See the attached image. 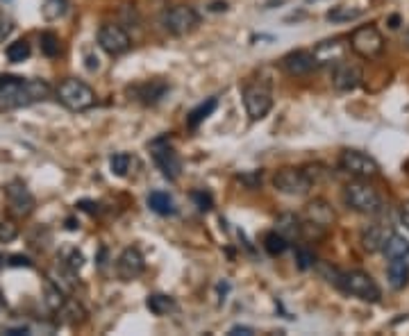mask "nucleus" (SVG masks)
I'll use <instances>...</instances> for the list:
<instances>
[{"label": "nucleus", "mask_w": 409, "mask_h": 336, "mask_svg": "<svg viewBox=\"0 0 409 336\" xmlns=\"http://www.w3.org/2000/svg\"><path fill=\"white\" fill-rule=\"evenodd\" d=\"M50 98V87L41 80H25L16 75H0V111H12L44 103Z\"/></svg>", "instance_id": "1"}, {"label": "nucleus", "mask_w": 409, "mask_h": 336, "mask_svg": "<svg viewBox=\"0 0 409 336\" xmlns=\"http://www.w3.org/2000/svg\"><path fill=\"white\" fill-rule=\"evenodd\" d=\"M343 202L348 209H353L364 216H375L382 209V198L377 189L368 185V180H353L343 187Z\"/></svg>", "instance_id": "2"}, {"label": "nucleus", "mask_w": 409, "mask_h": 336, "mask_svg": "<svg viewBox=\"0 0 409 336\" xmlns=\"http://www.w3.org/2000/svg\"><path fill=\"white\" fill-rule=\"evenodd\" d=\"M343 293L353 295V298H360L364 302H380L382 291L377 287V282L364 270H350V273H341L339 282H336Z\"/></svg>", "instance_id": "3"}, {"label": "nucleus", "mask_w": 409, "mask_h": 336, "mask_svg": "<svg viewBox=\"0 0 409 336\" xmlns=\"http://www.w3.org/2000/svg\"><path fill=\"white\" fill-rule=\"evenodd\" d=\"M57 100L71 111H87L96 107V91L82 80H64L57 87Z\"/></svg>", "instance_id": "4"}, {"label": "nucleus", "mask_w": 409, "mask_h": 336, "mask_svg": "<svg viewBox=\"0 0 409 336\" xmlns=\"http://www.w3.org/2000/svg\"><path fill=\"white\" fill-rule=\"evenodd\" d=\"M350 50L362 59H377L384 53V37L375 25H362L350 35Z\"/></svg>", "instance_id": "5"}, {"label": "nucleus", "mask_w": 409, "mask_h": 336, "mask_svg": "<svg viewBox=\"0 0 409 336\" xmlns=\"http://www.w3.org/2000/svg\"><path fill=\"white\" fill-rule=\"evenodd\" d=\"M339 166L357 180H373L380 175V164L362 150H343L339 157Z\"/></svg>", "instance_id": "6"}, {"label": "nucleus", "mask_w": 409, "mask_h": 336, "mask_svg": "<svg viewBox=\"0 0 409 336\" xmlns=\"http://www.w3.org/2000/svg\"><path fill=\"white\" fill-rule=\"evenodd\" d=\"M198 21H200L198 12L189 5L171 7V9H166V14H164V18H161L164 27L176 37H184V35L193 32V30L198 27Z\"/></svg>", "instance_id": "7"}, {"label": "nucleus", "mask_w": 409, "mask_h": 336, "mask_svg": "<svg viewBox=\"0 0 409 336\" xmlns=\"http://www.w3.org/2000/svg\"><path fill=\"white\" fill-rule=\"evenodd\" d=\"M243 105L250 120H262L273 109V94L264 85H248L243 89Z\"/></svg>", "instance_id": "8"}, {"label": "nucleus", "mask_w": 409, "mask_h": 336, "mask_svg": "<svg viewBox=\"0 0 409 336\" xmlns=\"http://www.w3.org/2000/svg\"><path fill=\"white\" fill-rule=\"evenodd\" d=\"M273 185L280 193H286V196H305V193L312 189V180L307 175V170L282 168L275 173Z\"/></svg>", "instance_id": "9"}, {"label": "nucleus", "mask_w": 409, "mask_h": 336, "mask_svg": "<svg viewBox=\"0 0 409 336\" xmlns=\"http://www.w3.org/2000/svg\"><path fill=\"white\" fill-rule=\"evenodd\" d=\"M98 46L105 50L107 55L118 57V55H126L128 50H130L132 39H130V35L121 25L105 23L98 30Z\"/></svg>", "instance_id": "10"}, {"label": "nucleus", "mask_w": 409, "mask_h": 336, "mask_svg": "<svg viewBox=\"0 0 409 336\" xmlns=\"http://www.w3.org/2000/svg\"><path fill=\"white\" fill-rule=\"evenodd\" d=\"M150 150H152V157H155V164L161 170V175L166 180H171V182H176L182 175V161L178 157V152L173 148H169L166 139L155 141V144L150 146Z\"/></svg>", "instance_id": "11"}, {"label": "nucleus", "mask_w": 409, "mask_h": 336, "mask_svg": "<svg viewBox=\"0 0 409 336\" xmlns=\"http://www.w3.org/2000/svg\"><path fill=\"white\" fill-rule=\"evenodd\" d=\"M348 48H350V44H346L339 37L325 39V42L316 44V48L312 50L314 62H316V66H336L346 59Z\"/></svg>", "instance_id": "12"}, {"label": "nucleus", "mask_w": 409, "mask_h": 336, "mask_svg": "<svg viewBox=\"0 0 409 336\" xmlns=\"http://www.w3.org/2000/svg\"><path fill=\"white\" fill-rule=\"evenodd\" d=\"M5 196L9 202V209H12L16 216H30V213L35 211V196L20 180L9 182L5 187Z\"/></svg>", "instance_id": "13"}, {"label": "nucleus", "mask_w": 409, "mask_h": 336, "mask_svg": "<svg viewBox=\"0 0 409 336\" xmlns=\"http://www.w3.org/2000/svg\"><path fill=\"white\" fill-rule=\"evenodd\" d=\"M332 85H334L336 91H341V94L355 91L357 87L362 85V68L343 59L341 64L332 66Z\"/></svg>", "instance_id": "14"}, {"label": "nucleus", "mask_w": 409, "mask_h": 336, "mask_svg": "<svg viewBox=\"0 0 409 336\" xmlns=\"http://www.w3.org/2000/svg\"><path fill=\"white\" fill-rule=\"evenodd\" d=\"M146 268V263H143V257L137 248H126L116 259V275L123 280V282H132L137 280L139 275Z\"/></svg>", "instance_id": "15"}, {"label": "nucleus", "mask_w": 409, "mask_h": 336, "mask_svg": "<svg viewBox=\"0 0 409 336\" xmlns=\"http://www.w3.org/2000/svg\"><path fill=\"white\" fill-rule=\"evenodd\" d=\"M282 68L286 75L291 77H303V75H310L312 70L316 68V62H314V55L310 50H291L289 55L282 57Z\"/></svg>", "instance_id": "16"}, {"label": "nucleus", "mask_w": 409, "mask_h": 336, "mask_svg": "<svg viewBox=\"0 0 409 336\" xmlns=\"http://www.w3.org/2000/svg\"><path fill=\"white\" fill-rule=\"evenodd\" d=\"M393 230L391 225H384V223H373L362 232V246L366 252H377L384 248L386 239L391 237Z\"/></svg>", "instance_id": "17"}, {"label": "nucleus", "mask_w": 409, "mask_h": 336, "mask_svg": "<svg viewBox=\"0 0 409 336\" xmlns=\"http://www.w3.org/2000/svg\"><path fill=\"white\" fill-rule=\"evenodd\" d=\"M305 220H310V223H314V225H321V228H330L332 223H334V211H332V207L327 205L325 200L316 198L312 202H307Z\"/></svg>", "instance_id": "18"}, {"label": "nucleus", "mask_w": 409, "mask_h": 336, "mask_svg": "<svg viewBox=\"0 0 409 336\" xmlns=\"http://www.w3.org/2000/svg\"><path fill=\"white\" fill-rule=\"evenodd\" d=\"M275 232H280L286 241H293L303 237V223L300 218L295 216V213L286 211V213H280L278 218H275Z\"/></svg>", "instance_id": "19"}, {"label": "nucleus", "mask_w": 409, "mask_h": 336, "mask_svg": "<svg viewBox=\"0 0 409 336\" xmlns=\"http://www.w3.org/2000/svg\"><path fill=\"white\" fill-rule=\"evenodd\" d=\"M384 257L386 259H398V261H405L407 266H409V241L405 237H401V234H391V237L386 239L384 243Z\"/></svg>", "instance_id": "20"}, {"label": "nucleus", "mask_w": 409, "mask_h": 336, "mask_svg": "<svg viewBox=\"0 0 409 336\" xmlns=\"http://www.w3.org/2000/svg\"><path fill=\"white\" fill-rule=\"evenodd\" d=\"M386 278H389V287L401 291L409 284V266L405 261H398V259H386Z\"/></svg>", "instance_id": "21"}, {"label": "nucleus", "mask_w": 409, "mask_h": 336, "mask_svg": "<svg viewBox=\"0 0 409 336\" xmlns=\"http://www.w3.org/2000/svg\"><path fill=\"white\" fill-rule=\"evenodd\" d=\"M146 307L150 309V313H155V316H169V313L178 311V302H176V298H171V295L152 293L146 298Z\"/></svg>", "instance_id": "22"}, {"label": "nucleus", "mask_w": 409, "mask_h": 336, "mask_svg": "<svg viewBox=\"0 0 409 336\" xmlns=\"http://www.w3.org/2000/svg\"><path fill=\"white\" fill-rule=\"evenodd\" d=\"M148 207L159 213V216H169V213H176V202L169 196L166 191H152L148 196Z\"/></svg>", "instance_id": "23"}, {"label": "nucleus", "mask_w": 409, "mask_h": 336, "mask_svg": "<svg viewBox=\"0 0 409 336\" xmlns=\"http://www.w3.org/2000/svg\"><path fill=\"white\" fill-rule=\"evenodd\" d=\"M216 105H219V100H216V98H207V100H204V103H200L196 109H191V114H189V118H187L189 127H198L204 118L214 114V109H216Z\"/></svg>", "instance_id": "24"}, {"label": "nucleus", "mask_w": 409, "mask_h": 336, "mask_svg": "<svg viewBox=\"0 0 409 336\" xmlns=\"http://www.w3.org/2000/svg\"><path fill=\"white\" fill-rule=\"evenodd\" d=\"M364 12L357 7H346V5H339V7H332L330 12L325 14L327 21L332 23H348V21H355V18H360Z\"/></svg>", "instance_id": "25"}, {"label": "nucleus", "mask_w": 409, "mask_h": 336, "mask_svg": "<svg viewBox=\"0 0 409 336\" xmlns=\"http://www.w3.org/2000/svg\"><path fill=\"white\" fill-rule=\"evenodd\" d=\"M169 91V85L166 82H161V80H155V82H150V85H143L139 89V96L143 98V103H157V100L164 98V94Z\"/></svg>", "instance_id": "26"}, {"label": "nucleus", "mask_w": 409, "mask_h": 336, "mask_svg": "<svg viewBox=\"0 0 409 336\" xmlns=\"http://www.w3.org/2000/svg\"><path fill=\"white\" fill-rule=\"evenodd\" d=\"M264 248H266V252L271 254V257H278V254H282L286 248H289V241H286L280 232H269L264 237Z\"/></svg>", "instance_id": "27"}, {"label": "nucleus", "mask_w": 409, "mask_h": 336, "mask_svg": "<svg viewBox=\"0 0 409 336\" xmlns=\"http://www.w3.org/2000/svg\"><path fill=\"white\" fill-rule=\"evenodd\" d=\"M30 44L25 42V39H18V42H14V44H9L7 46V50H5V55H7V59L12 64H20V62H25V59L30 57Z\"/></svg>", "instance_id": "28"}, {"label": "nucleus", "mask_w": 409, "mask_h": 336, "mask_svg": "<svg viewBox=\"0 0 409 336\" xmlns=\"http://www.w3.org/2000/svg\"><path fill=\"white\" fill-rule=\"evenodd\" d=\"M64 302H66V298H64V291H61L57 284H53V282H46V307L50 309V311H59L61 307H64Z\"/></svg>", "instance_id": "29"}, {"label": "nucleus", "mask_w": 409, "mask_h": 336, "mask_svg": "<svg viewBox=\"0 0 409 336\" xmlns=\"http://www.w3.org/2000/svg\"><path fill=\"white\" fill-rule=\"evenodd\" d=\"M68 3L66 0H44V7H41V14H44L46 21H57L66 14Z\"/></svg>", "instance_id": "30"}, {"label": "nucleus", "mask_w": 409, "mask_h": 336, "mask_svg": "<svg viewBox=\"0 0 409 336\" xmlns=\"http://www.w3.org/2000/svg\"><path fill=\"white\" fill-rule=\"evenodd\" d=\"M130 164H132V159H130L128 152H116V155H111V159H109V168L118 178H126L128 175Z\"/></svg>", "instance_id": "31"}, {"label": "nucleus", "mask_w": 409, "mask_h": 336, "mask_svg": "<svg viewBox=\"0 0 409 336\" xmlns=\"http://www.w3.org/2000/svg\"><path fill=\"white\" fill-rule=\"evenodd\" d=\"M61 263H64L68 270L78 273L82 266H85V254H82L78 248H68L64 254H61Z\"/></svg>", "instance_id": "32"}, {"label": "nucleus", "mask_w": 409, "mask_h": 336, "mask_svg": "<svg viewBox=\"0 0 409 336\" xmlns=\"http://www.w3.org/2000/svg\"><path fill=\"white\" fill-rule=\"evenodd\" d=\"M41 53L46 57H57L59 55V39L53 32H44L41 35Z\"/></svg>", "instance_id": "33"}, {"label": "nucleus", "mask_w": 409, "mask_h": 336, "mask_svg": "<svg viewBox=\"0 0 409 336\" xmlns=\"http://www.w3.org/2000/svg\"><path fill=\"white\" fill-rule=\"evenodd\" d=\"M295 263H298V268H300V270H310V268H314V263H316L314 252H312V250H307V248H298V250H295Z\"/></svg>", "instance_id": "34"}, {"label": "nucleus", "mask_w": 409, "mask_h": 336, "mask_svg": "<svg viewBox=\"0 0 409 336\" xmlns=\"http://www.w3.org/2000/svg\"><path fill=\"white\" fill-rule=\"evenodd\" d=\"M18 237V228L14 225L12 220H0V241L3 243H9Z\"/></svg>", "instance_id": "35"}, {"label": "nucleus", "mask_w": 409, "mask_h": 336, "mask_svg": "<svg viewBox=\"0 0 409 336\" xmlns=\"http://www.w3.org/2000/svg\"><path fill=\"white\" fill-rule=\"evenodd\" d=\"M191 198H193V202L198 205V209H202V211H209L212 209V205H214V200H212V196L207 191H193L191 193Z\"/></svg>", "instance_id": "36"}, {"label": "nucleus", "mask_w": 409, "mask_h": 336, "mask_svg": "<svg viewBox=\"0 0 409 336\" xmlns=\"http://www.w3.org/2000/svg\"><path fill=\"white\" fill-rule=\"evenodd\" d=\"M239 180L243 182L248 189H257L262 185V173L255 170V173H245V175H239Z\"/></svg>", "instance_id": "37"}, {"label": "nucleus", "mask_w": 409, "mask_h": 336, "mask_svg": "<svg viewBox=\"0 0 409 336\" xmlns=\"http://www.w3.org/2000/svg\"><path fill=\"white\" fill-rule=\"evenodd\" d=\"M12 18H7V16H0V42H5V39L12 35Z\"/></svg>", "instance_id": "38"}, {"label": "nucleus", "mask_w": 409, "mask_h": 336, "mask_svg": "<svg viewBox=\"0 0 409 336\" xmlns=\"http://www.w3.org/2000/svg\"><path fill=\"white\" fill-rule=\"evenodd\" d=\"M9 266H25V268H30V266H32V261H30L28 257H20V254H14V257L9 259Z\"/></svg>", "instance_id": "39"}, {"label": "nucleus", "mask_w": 409, "mask_h": 336, "mask_svg": "<svg viewBox=\"0 0 409 336\" xmlns=\"http://www.w3.org/2000/svg\"><path fill=\"white\" fill-rule=\"evenodd\" d=\"M75 207L85 209V211H89V213H96V211H98V205H96V202H91V200H80Z\"/></svg>", "instance_id": "40"}, {"label": "nucleus", "mask_w": 409, "mask_h": 336, "mask_svg": "<svg viewBox=\"0 0 409 336\" xmlns=\"http://www.w3.org/2000/svg\"><path fill=\"white\" fill-rule=\"evenodd\" d=\"M401 218H403V225L409 230V200L403 205V209H401Z\"/></svg>", "instance_id": "41"}, {"label": "nucleus", "mask_w": 409, "mask_h": 336, "mask_svg": "<svg viewBox=\"0 0 409 336\" xmlns=\"http://www.w3.org/2000/svg\"><path fill=\"white\" fill-rule=\"evenodd\" d=\"M230 334H232V336H234V334H245V336H250L252 330H250V328H241V325H237V328H232V330H230Z\"/></svg>", "instance_id": "42"}, {"label": "nucleus", "mask_w": 409, "mask_h": 336, "mask_svg": "<svg viewBox=\"0 0 409 336\" xmlns=\"http://www.w3.org/2000/svg\"><path fill=\"white\" fill-rule=\"evenodd\" d=\"M389 23H391V27L396 30L398 25H401V18H398V16H391V21H389Z\"/></svg>", "instance_id": "43"}, {"label": "nucleus", "mask_w": 409, "mask_h": 336, "mask_svg": "<svg viewBox=\"0 0 409 336\" xmlns=\"http://www.w3.org/2000/svg\"><path fill=\"white\" fill-rule=\"evenodd\" d=\"M66 228H68V230H75V228H78V225H75V220H73V218H68V220H66Z\"/></svg>", "instance_id": "44"}, {"label": "nucleus", "mask_w": 409, "mask_h": 336, "mask_svg": "<svg viewBox=\"0 0 409 336\" xmlns=\"http://www.w3.org/2000/svg\"><path fill=\"white\" fill-rule=\"evenodd\" d=\"M0 309H3V298H0Z\"/></svg>", "instance_id": "45"}, {"label": "nucleus", "mask_w": 409, "mask_h": 336, "mask_svg": "<svg viewBox=\"0 0 409 336\" xmlns=\"http://www.w3.org/2000/svg\"><path fill=\"white\" fill-rule=\"evenodd\" d=\"M407 46H409V32H407Z\"/></svg>", "instance_id": "46"}, {"label": "nucleus", "mask_w": 409, "mask_h": 336, "mask_svg": "<svg viewBox=\"0 0 409 336\" xmlns=\"http://www.w3.org/2000/svg\"><path fill=\"white\" fill-rule=\"evenodd\" d=\"M0 263H3V257H0Z\"/></svg>", "instance_id": "47"}]
</instances>
